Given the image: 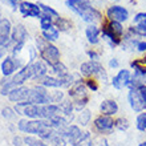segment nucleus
I'll use <instances>...</instances> for the list:
<instances>
[{
	"instance_id": "obj_6",
	"label": "nucleus",
	"mask_w": 146,
	"mask_h": 146,
	"mask_svg": "<svg viewBox=\"0 0 146 146\" xmlns=\"http://www.w3.org/2000/svg\"><path fill=\"white\" fill-rule=\"evenodd\" d=\"M32 74H33V64H28V65L24 66L20 72H17V74H16L9 82H7V84L4 85L3 89H1V94H4V96H5L7 93L9 94L13 89H16L17 86H20V85H23L28 78H32Z\"/></svg>"
},
{
	"instance_id": "obj_25",
	"label": "nucleus",
	"mask_w": 146,
	"mask_h": 146,
	"mask_svg": "<svg viewBox=\"0 0 146 146\" xmlns=\"http://www.w3.org/2000/svg\"><path fill=\"white\" fill-rule=\"evenodd\" d=\"M56 27H57V29H60V31H66V29H69V28L72 27V23H70L69 20L58 17L57 21H56Z\"/></svg>"
},
{
	"instance_id": "obj_15",
	"label": "nucleus",
	"mask_w": 146,
	"mask_h": 146,
	"mask_svg": "<svg viewBox=\"0 0 146 146\" xmlns=\"http://www.w3.org/2000/svg\"><path fill=\"white\" fill-rule=\"evenodd\" d=\"M20 12L24 17H38L40 16V7L29 1H23L20 4Z\"/></svg>"
},
{
	"instance_id": "obj_9",
	"label": "nucleus",
	"mask_w": 146,
	"mask_h": 146,
	"mask_svg": "<svg viewBox=\"0 0 146 146\" xmlns=\"http://www.w3.org/2000/svg\"><path fill=\"white\" fill-rule=\"evenodd\" d=\"M94 127L96 130L101 134H108V133H111L113 129L115 127V123H114V119L109 117V115H104L101 114L98 115L96 119H94Z\"/></svg>"
},
{
	"instance_id": "obj_20",
	"label": "nucleus",
	"mask_w": 146,
	"mask_h": 146,
	"mask_svg": "<svg viewBox=\"0 0 146 146\" xmlns=\"http://www.w3.org/2000/svg\"><path fill=\"white\" fill-rule=\"evenodd\" d=\"M41 84L44 86H53V88H60V86H69L68 82H65L61 78H53V77H44L41 80Z\"/></svg>"
},
{
	"instance_id": "obj_4",
	"label": "nucleus",
	"mask_w": 146,
	"mask_h": 146,
	"mask_svg": "<svg viewBox=\"0 0 146 146\" xmlns=\"http://www.w3.org/2000/svg\"><path fill=\"white\" fill-rule=\"evenodd\" d=\"M38 50H40V56L42 60H45L50 66H53L54 64L60 62V52L54 45H52L46 38L44 37H37L36 38Z\"/></svg>"
},
{
	"instance_id": "obj_34",
	"label": "nucleus",
	"mask_w": 146,
	"mask_h": 146,
	"mask_svg": "<svg viewBox=\"0 0 146 146\" xmlns=\"http://www.w3.org/2000/svg\"><path fill=\"white\" fill-rule=\"evenodd\" d=\"M138 90H139V94H141V97H142L143 102L146 104V85H142L141 88H138Z\"/></svg>"
},
{
	"instance_id": "obj_3",
	"label": "nucleus",
	"mask_w": 146,
	"mask_h": 146,
	"mask_svg": "<svg viewBox=\"0 0 146 146\" xmlns=\"http://www.w3.org/2000/svg\"><path fill=\"white\" fill-rule=\"evenodd\" d=\"M17 126L21 131L28 133V134H37L42 139H49L52 135H54L57 131L50 126L49 121H27V119H21Z\"/></svg>"
},
{
	"instance_id": "obj_23",
	"label": "nucleus",
	"mask_w": 146,
	"mask_h": 146,
	"mask_svg": "<svg viewBox=\"0 0 146 146\" xmlns=\"http://www.w3.org/2000/svg\"><path fill=\"white\" fill-rule=\"evenodd\" d=\"M135 127L139 131H143V133L146 131V110L137 115V118H135Z\"/></svg>"
},
{
	"instance_id": "obj_36",
	"label": "nucleus",
	"mask_w": 146,
	"mask_h": 146,
	"mask_svg": "<svg viewBox=\"0 0 146 146\" xmlns=\"http://www.w3.org/2000/svg\"><path fill=\"white\" fill-rule=\"evenodd\" d=\"M8 3L11 4V7L13 8V9H16V8H17V4H21L23 1H21V0H8Z\"/></svg>"
},
{
	"instance_id": "obj_30",
	"label": "nucleus",
	"mask_w": 146,
	"mask_h": 146,
	"mask_svg": "<svg viewBox=\"0 0 146 146\" xmlns=\"http://www.w3.org/2000/svg\"><path fill=\"white\" fill-rule=\"evenodd\" d=\"M85 85H86V88L90 89L92 92H96L97 89H98V85H97V82L94 80H86Z\"/></svg>"
},
{
	"instance_id": "obj_40",
	"label": "nucleus",
	"mask_w": 146,
	"mask_h": 146,
	"mask_svg": "<svg viewBox=\"0 0 146 146\" xmlns=\"http://www.w3.org/2000/svg\"><path fill=\"white\" fill-rule=\"evenodd\" d=\"M113 1H118V0H113Z\"/></svg>"
},
{
	"instance_id": "obj_39",
	"label": "nucleus",
	"mask_w": 146,
	"mask_h": 146,
	"mask_svg": "<svg viewBox=\"0 0 146 146\" xmlns=\"http://www.w3.org/2000/svg\"><path fill=\"white\" fill-rule=\"evenodd\" d=\"M138 146H146V141H143V142H141Z\"/></svg>"
},
{
	"instance_id": "obj_12",
	"label": "nucleus",
	"mask_w": 146,
	"mask_h": 146,
	"mask_svg": "<svg viewBox=\"0 0 146 146\" xmlns=\"http://www.w3.org/2000/svg\"><path fill=\"white\" fill-rule=\"evenodd\" d=\"M131 80V73L127 69H121L111 80V85L113 88H115L117 90H121L123 88H129Z\"/></svg>"
},
{
	"instance_id": "obj_17",
	"label": "nucleus",
	"mask_w": 146,
	"mask_h": 146,
	"mask_svg": "<svg viewBox=\"0 0 146 146\" xmlns=\"http://www.w3.org/2000/svg\"><path fill=\"white\" fill-rule=\"evenodd\" d=\"M11 33V23L7 19H0V46L4 45L9 38Z\"/></svg>"
},
{
	"instance_id": "obj_18",
	"label": "nucleus",
	"mask_w": 146,
	"mask_h": 146,
	"mask_svg": "<svg viewBox=\"0 0 146 146\" xmlns=\"http://www.w3.org/2000/svg\"><path fill=\"white\" fill-rule=\"evenodd\" d=\"M85 35H86V38L90 44H97L100 41V29L96 27V25H88L86 27V31H85Z\"/></svg>"
},
{
	"instance_id": "obj_13",
	"label": "nucleus",
	"mask_w": 146,
	"mask_h": 146,
	"mask_svg": "<svg viewBox=\"0 0 146 146\" xmlns=\"http://www.w3.org/2000/svg\"><path fill=\"white\" fill-rule=\"evenodd\" d=\"M106 15H108V19L111 21L122 23V21H126L127 17H129V11L125 7H121V5H113L108 9Z\"/></svg>"
},
{
	"instance_id": "obj_26",
	"label": "nucleus",
	"mask_w": 146,
	"mask_h": 146,
	"mask_svg": "<svg viewBox=\"0 0 146 146\" xmlns=\"http://www.w3.org/2000/svg\"><path fill=\"white\" fill-rule=\"evenodd\" d=\"M40 24H41L42 31H45V29H49L50 27H53V25H52V24H53V21H52V16L44 15V16L41 17V20H40Z\"/></svg>"
},
{
	"instance_id": "obj_24",
	"label": "nucleus",
	"mask_w": 146,
	"mask_h": 146,
	"mask_svg": "<svg viewBox=\"0 0 146 146\" xmlns=\"http://www.w3.org/2000/svg\"><path fill=\"white\" fill-rule=\"evenodd\" d=\"M134 25L141 28H145L146 29V12H139L134 16V20H133Z\"/></svg>"
},
{
	"instance_id": "obj_14",
	"label": "nucleus",
	"mask_w": 146,
	"mask_h": 146,
	"mask_svg": "<svg viewBox=\"0 0 146 146\" xmlns=\"http://www.w3.org/2000/svg\"><path fill=\"white\" fill-rule=\"evenodd\" d=\"M9 100L17 104H28L29 96H31V89L29 88H16L9 94Z\"/></svg>"
},
{
	"instance_id": "obj_27",
	"label": "nucleus",
	"mask_w": 146,
	"mask_h": 146,
	"mask_svg": "<svg viewBox=\"0 0 146 146\" xmlns=\"http://www.w3.org/2000/svg\"><path fill=\"white\" fill-rule=\"evenodd\" d=\"M115 123V127L118 129V130H126L127 127H129V121L126 118H118L114 121Z\"/></svg>"
},
{
	"instance_id": "obj_22",
	"label": "nucleus",
	"mask_w": 146,
	"mask_h": 146,
	"mask_svg": "<svg viewBox=\"0 0 146 146\" xmlns=\"http://www.w3.org/2000/svg\"><path fill=\"white\" fill-rule=\"evenodd\" d=\"M42 37L46 38L48 41H56L58 38V29L54 27H50L49 29L42 31Z\"/></svg>"
},
{
	"instance_id": "obj_11",
	"label": "nucleus",
	"mask_w": 146,
	"mask_h": 146,
	"mask_svg": "<svg viewBox=\"0 0 146 146\" xmlns=\"http://www.w3.org/2000/svg\"><path fill=\"white\" fill-rule=\"evenodd\" d=\"M25 38H27V31H25V28L23 25H16L13 28V31H12V42L15 44V46L12 48V52L13 53H17L20 49H21V46L24 45V41H25Z\"/></svg>"
},
{
	"instance_id": "obj_16",
	"label": "nucleus",
	"mask_w": 146,
	"mask_h": 146,
	"mask_svg": "<svg viewBox=\"0 0 146 146\" xmlns=\"http://www.w3.org/2000/svg\"><path fill=\"white\" fill-rule=\"evenodd\" d=\"M100 111L104 115H114L115 113H118V105L114 100H104L100 105Z\"/></svg>"
},
{
	"instance_id": "obj_2",
	"label": "nucleus",
	"mask_w": 146,
	"mask_h": 146,
	"mask_svg": "<svg viewBox=\"0 0 146 146\" xmlns=\"http://www.w3.org/2000/svg\"><path fill=\"white\" fill-rule=\"evenodd\" d=\"M65 4L73 12H76L80 17H82L84 21L90 23L93 25H94V23L100 21L102 17L101 12L97 11L88 0H66Z\"/></svg>"
},
{
	"instance_id": "obj_33",
	"label": "nucleus",
	"mask_w": 146,
	"mask_h": 146,
	"mask_svg": "<svg viewBox=\"0 0 146 146\" xmlns=\"http://www.w3.org/2000/svg\"><path fill=\"white\" fill-rule=\"evenodd\" d=\"M135 48H137V50H139V52H146V42L145 41H138Z\"/></svg>"
},
{
	"instance_id": "obj_29",
	"label": "nucleus",
	"mask_w": 146,
	"mask_h": 146,
	"mask_svg": "<svg viewBox=\"0 0 146 146\" xmlns=\"http://www.w3.org/2000/svg\"><path fill=\"white\" fill-rule=\"evenodd\" d=\"M89 118H90V114H89L88 110H82L80 114V123L81 125H88Z\"/></svg>"
},
{
	"instance_id": "obj_37",
	"label": "nucleus",
	"mask_w": 146,
	"mask_h": 146,
	"mask_svg": "<svg viewBox=\"0 0 146 146\" xmlns=\"http://www.w3.org/2000/svg\"><path fill=\"white\" fill-rule=\"evenodd\" d=\"M109 66H110V68H117V66H118V61H117V58H111L110 61H109Z\"/></svg>"
},
{
	"instance_id": "obj_28",
	"label": "nucleus",
	"mask_w": 146,
	"mask_h": 146,
	"mask_svg": "<svg viewBox=\"0 0 146 146\" xmlns=\"http://www.w3.org/2000/svg\"><path fill=\"white\" fill-rule=\"evenodd\" d=\"M38 7L41 8L42 11L45 12V15H49V16H53V17H58V13L54 9H52L50 7H48V5H44V4H38Z\"/></svg>"
},
{
	"instance_id": "obj_19",
	"label": "nucleus",
	"mask_w": 146,
	"mask_h": 146,
	"mask_svg": "<svg viewBox=\"0 0 146 146\" xmlns=\"http://www.w3.org/2000/svg\"><path fill=\"white\" fill-rule=\"evenodd\" d=\"M46 74V66L42 64L41 61H36L33 62V74L32 78L35 80H42Z\"/></svg>"
},
{
	"instance_id": "obj_32",
	"label": "nucleus",
	"mask_w": 146,
	"mask_h": 146,
	"mask_svg": "<svg viewBox=\"0 0 146 146\" xmlns=\"http://www.w3.org/2000/svg\"><path fill=\"white\" fill-rule=\"evenodd\" d=\"M94 145L96 146H109L108 141H106L104 137H98V138L94 139Z\"/></svg>"
},
{
	"instance_id": "obj_35",
	"label": "nucleus",
	"mask_w": 146,
	"mask_h": 146,
	"mask_svg": "<svg viewBox=\"0 0 146 146\" xmlns=\"http://www.w3.org/2000/svg\"><path fill=\"white\" fill-rule=\"evenodd\" d=\"M88 56L92 58V61H97V60L100 58V56H98L96 52H93V50H89V52H88Z\"/></svg>"
},
{
	"instance_id": "obj_8",
	"label": "nucleus",
	"mask_w": 146,
	"mask_h": 146,
	"mask_svg": "<svg viewBox=\"0 0 146 146\" xmlns=\"http://www.w3.org/2000/svg\"><path fill=\"white\" fill-rule=\"evenodd\" d=\"M80 72L81 74L84 76H97L98 78L101 80L106 81L108 80V76H106V72H105L104 66L101 65L98 61H88V62H84L82 65L80 66Z\"/></svg>"
},
{
	"instance_id": "obj_5",
	"label": "nucleus",
	"mask_w": 146,
	"mask_h": 146,
	"mask_svg": "<svg viewBox=\"0 0 146 146\" xmlns=\"http://www.w3.org/2000/svg\"><path fill=\"white\" fill-rule=\"evenodd\" d=\"M101 33H102V37L105 40H108L111 46H115L118 45L121 40H122L123 28L121 25V23H118V21L109 20L108 23L104 25V28L101 29Z\"/></svg>"
},
{
	"instance_id": "obj_1",
	"label": "nucleus",
	"mask_w": 146,
	"mask_h": 146,
	"mask_svg": "<svg viewBox=\"0 0 146 146\" xmlns=\"http://www.w3.org/2000/svg\"><path fill=\"white\" fill-rule=\"evenodd\" d=\"M15 110L19 114L27 115L29 118H46L52 119L56 115L61 114L58 105H36V104H17L15 106Z\"/></svg>"
},
{
	"instance_id": "obj_21",
	"label": "nucleus",
	"mask_w": 146,
	"mask_h": 146,
	"mask_svg": "<svg viewBox=\"0 0 146 146\" xmlns=\"http://www.w3.org/2000/svg\"><path fill=\"white\" fill-rule=\"evenodd\" d=\"M16 66H17V62H15L11 57H7L1 64V72L4 76H9L16 69Z\"/></svg>"
},
{
	"instance_id": "obj_38",
	"label": "nucleus",
	"mask_w": 146,
	"mask_h": 146,
	"mask_svg": "<svg viewBox=\"0 0 146 146\" xmlns=\"http://www.w3.org/2000/svg\"><path fill=\"white\" fill-rule=\"evenodd\" d=\"M4 52H5V49L0 46V58H1V56H3V54H4Z\"/></svg>"
},
{
	"instance_id": "obj_7",
	"label": "nucleus",
	"mask_w": 146,
	"mask_h": 146,
	"mask_svg": "<svg viewBox=\"0 0 146 146\" xmlns=\"http://www.w3.org/2000/svg\"><path fill=\"white\" fill-rule=\"evenodd\" d=\"M69 96L73 98V106L77 110H81L84 108L86 102H88V92H86V86L81 84V81L76 82L69 90Z\"/></svg>"
},
{
	"instance_id": "obj_31",
	"label": "nucleus",
	"mask_w": 146,
	"mask_h": 146,
	"mask_svg": "<svg viewBox=\"0 0 146 146\" xmlns=\"http://www.w3.org/2000/svg\"><path fill=\"white\" fill-rule=\"evenodd\" d=\"M1 113H3V115L5 118H13L15 117V113H13V110L11 108H4Z\"/></svg>"
},
{
	"instance_id": "obj_10",
	"label": "nucleus",
	"mask_w": 146,
	"mask_h": 146,
	"mask_svg": "<svg viewBox=\"0 0 146 146\" xmlns=\"http://www.w3.org/2000/svg\"><path fill=\"white\" fill-rule=\"evenodd\" d=\"M127 101H129L130 108L135 113H142V111L146 110V104L143 102L138 89H129V92H127Z\"/></svg>"
}]
</instances>
